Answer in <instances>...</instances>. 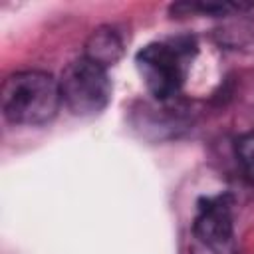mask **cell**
<instances>
[{
  "mask_svg": "<svg viewBox=\"0 0 254 254\" xmlns=\"http://www.w3.org/2000/svg\"><path fill=\"white\" fill-rule=\"evenodd\" d=\"M2 111L14 125H44L62 105L60 81L38 69L16 71L2 83Z\"/></svg>",
  "mask_w": 254,
  "mask_h": 254,
  "instance_id": "obj_1",
  "label": "cell"
},
{
  "mask_svg": "<svg viewBox=\"0 0 254 254\" xmlns=\"http://www.w3.org/2000/svg\"><path fill=\"white\" fill-rule=\"evenodd\" d=\"M196 44L189 36L151 42L135 56V64L145 87L157 99H169L185 83Z\"/></svg>",
  "mask_w": 254,
  "mask_h": 254,
  "instance_id": "obj_2",
  "label": "cell"
},
{
  "mask_svg": "<svg viewBox=\"0 0 254 254\" xmlns=\"http://www.w3.org/2000/svg\"><path fill=\"white\" fill-rule=\"evenodd\" d=\"M62 103L75 115H95L103 111L111 97L107 69L79 58L71 62L60 77Z\"/></svg>",
  "mask_w": 254,
  "mask_h": 254,
  "instance_id": "obj_3",
  "label": "cell"
},
{
  "mask_svg": "<svg viewBox=\"0 0 254 254\" xmlns=\"http://www.w3.org/2000/svg\"><path fill=\"white\" fill-rule=\"evenodd\" d=\"M190 254H236L232 198L228 194L202 196L198 200Z\"/></svg>",
  "mask_w": 254,
  "mask_h": 254,
  "instance_id": "obj_4",
  "label": "cell"
},
{
  "mask_svg": "<svg viewBox=\"0 0 254 254\" xmlns=\"http://www.w3.org/2000/svg\"><path fill=\"white\" fill-rule=\"evenodd\" d=\"M121 54H123L121 36L111 26H101L89 34V38L85 42L83 58H87L89 62L107 69L109 65H115L119 62Z\"/></svg>",
  "mask_w": 254,
  "mask_h": 254,
  "instance_id": "obj_5",
  "label": "cell"
},
{
  "mask_svg": "<svg viewBox=\"0 0 254 254\" xmlns=\"http://www.w3.org/2000/svg\"><path fill=\"white\" fill-rule=\"evenodd\" d=\"M234 151H236V159H238L246 179L254 183V131L242 133L234 141Z\"/></svg>",
  "mask_w": 254,
  "mask_h": 254,
  "instance_id": "obj_6",
  "label": "cell"
}]
</instances>
